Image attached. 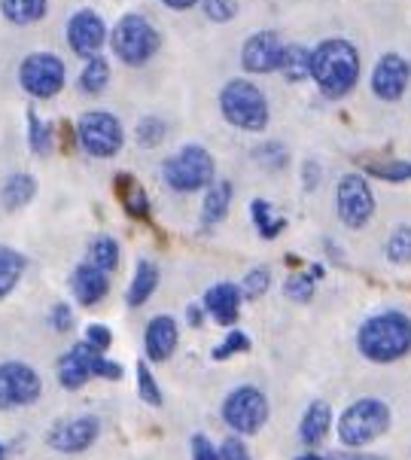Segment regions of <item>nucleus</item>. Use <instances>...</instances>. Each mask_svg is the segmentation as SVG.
<instances>
[{
	"instance_id": "f257e3e1",
	"label": "nucleus",
	"mask_w": 411,
	"mask_h": 460,
	"mask_svg": "<svg viewBox=\"0 0 411 460\" xmlns=\"http://www.w3.org/2000/svg\"><path fill=\"white\" fill-rule=\"evenodd\" d=\"M356 350L369 363H397L411 354V317L402 311H381L356 330Z\"/></svg>"
},
{
	"instance_id": "a878e982",
	"label": "nucleus",
	"mask_w": 411,
	"mask_h": 460,
	"mask_svg": "<svg viewBox=\"0 0 411 460\" xmlns=\"http://www.w3.org/2000/svg\"><path fill=\"white\" fill-rule=\"evenodd\" d=\"M25 265L28 260L19 251L0 244V299H6L19 287L22 275H25Z\"/></svg>"
},
{
	"instance_id": "603ef678",
	"label": "nucleus",
	"mask_w": 411,
	"mask_h": 460,
	"mask_svg": "<svg viewBox=\"0 0 411 460\" xmlns=\"http://www.w3.org/2000/svg\"><path fill=\"white\" fill-rule=\"evenodd\" d=\"M0 460H6V446L0 442Z\"/></svg>"
},
{
	"instance_id": "ddd939ff",
	"label": "nucleus",
	"mask_w": 411,
	"mask_h": 460,
	"mask_svg": "<svg viewBox=\"0 0 411 460\" xmlns=\"http://www.w3.org/2000/svg\"><path fill=\"white\" fill-rule=\"evenodd\" d=\"M411 83V61L399 52H387L372 70V92L381 101H399Z\"/></svg>"
},
{
	"instance_id": "7ed1b4c3",
	"label": "nucleus",
	"mask_w": 411,
	"mask_h": 460,
	"mask_svg": "<svg viewBox=\"0 0 411 460\" xmlns=\"http://www.w3.org/2000/svg\"><path fill=\"white\" fill-rule=\"evenodd\" d=\"M220 113L232 128L266 131L271 111L268 98L253 80H229L220 89Z\"/></svg>"
},
{
	"instance_id": "6ab92c4d",
	"label": "nucleus",
	"mask_w": 411,
	"mask_h": 460,
	"mask_svg": "<svg viewBox=\"0 0 411 460\" xmlns=\"http://www.w3.org/2000/svg\"><path fill=\"white\" fill-rule=\"evenodd\" d=\"M71 290H74L76 299H80V305L92 308V305H98L107 293H110V275L95 269L92 262H80L74 269Z\"/></svg>"
},
{
	"instance_id": "0eeeda50",
	"label": "nucleus",
	"mask_w": 411,
	"mask_h": 460,
	"mask_svg": "<svg viewBox=\"0 0 411 460\" xmlns=\"http://www.w3.org/2000/svg\"><path fill=\"white\" fill-rule=\"evenodd\" d=\"M76 140L92 159H113L126 146V128H122L119 116L89 111L76 122Z\"/></svg>"
},
{
	"instance_id": "58836bf2",
	"label": "nucleus",
	"mask_w": 411,
	"mask_h": 460,
	"mask_svg": "<svg viewBox=\"0 0 411 460\" xmlns=\"http://www.w3.org/2000/svg\"><path fill=\"white\" fill-rule=\"evenodd\" d=\"M250 350V335L241 330H232L226 339H223L220 348H214V360H226L232 354H247Z\"/></svg>"
},
{
	"instance_id": "1a4fd4ad",
	"label": "nucleus",
	"mask_w": 411,
	"mask_h": 460,
	"mask_svg": "<svg viewBox=\"0 0 411 460\" xmlns=\"http://www.w3.org/2000/svg\"><path fill=\"white\" fill-rule=\"evenodd\" d=\"M43 396V378L34 366L22 360L0 363V411L25 409Z\"/></svg>"
},
{
	"instance_id": "79ce46f5",
	"label": "nucleus",
	"mask_w": 411,
	"mask_h": 460,
	"mask_svg": "<svg viewBox=\"0 0 411 460\" xmlns=\"http://www.w3.org/2000/svg\"><path fill=\"white\" fill-rule=\"evenodd\" d=\"M85 345H92L95 350H101V354H104L107 348L113 345V332L107 330L104 323H92V326H85Z\"/></svg>"
},
{
	"instance_id": "39448f33",
	"label": "nucleus",
	"mask_w": 411,
	"mask_h": 460,
	"mask_svg": "<svg viewBox=\"0 0 411 460\" xmlns=\"http://www.w3.org/2000/svg\"><path fill=\"white\" fill-rule=\"evenodd\" d=\"M110 46H113V56H119L122 65L141 67L159 52L162 37H159V31L153 28V22L146 19V15L128 13L113 25Z\"/></svg>"
},
{
	"instance_id": "f8f14e48",
	"label": "nucleus",
	"mask_w": 411,
	"mask_h": 460,
	"mask_svg": "<svg viewBox=\"0 0 411 460\" xmlns=\"http://www.w3.org/2000/svg\"><path fill=\"white\" fill-rule=\"evenodd\" d=\"M98 436H101V420L92 415H80V418L58 420L49 430V436H46V442L56 451H61V455H80V451L95 446Z\"/></svg>"
},
{
	"instance_id": "a211bd4d",
	"label": "nucleus",
	"mask_w": 411,
	"mask_h": 460,
	"mask_svg": "<svg viewBox=\"0 0 411 460\" xmlns=\"http://www.w3.org/2000/svg\"><path fill=\"white\" fill-rule=\"evenodd\" d=\"M101 354L92 345H74L67 354L58 357V385L65 387V391H80L85 381L92 378V357Z\"/></svg>"
},
{
	"instance_id": "6e6552de",
	"label": "nucleus",
	"mask_w": 411,
	"mask_h": 460,
	"mask_svg": "<svg viewBox=\"0 0 411 460\" xmlns=\"http://www.w3.org/2000/svg\"><path fill=\"white\" fill-rule=\"evenodd\" d=\"M223 420L235 430L238 436H256L266 427L268 420V400L259 387L241 385L235 391H229V396L223 400Z\"/></svg>"
},
{
	"instance_id": "dca6fc26",
	"label": "nucleus",
	"mask_w": 411,
	"mask_h": 460,
	"mask_svg": "<svg viewBox=\"0 0 411 460\" xmlns=\"http://www.w3.org/2000/svg\"><path fill=\"white\" fill-rule=\"evenodd\" d=\"M177 341H180V323L171 314H159L146 323L144 332V348H146V360L150 363H165L174 357Z\"/></svg>"
},
{
	"instance_id": "ea45409f",
	"label": "nucleus",
	"mask_w": 411,
	"mask_h": 460,
	"mask_svg": "<svg viewBox=\"0 0 411 460\" xmlns=\"http://www.w3.org/2000/svg\"><path fill=\"white\" fill-rule=\"evenodd\" d=\"M201 10L211 22H232L238 15V4L235 0H201Z\"/></svg>"
},
{
	"instance_id": "9d476101",
	"label": "nucleus",
	"mask_w": 411,
	"mask_h": 460,
	"mask_svg": "<svg viewBox=\"0 0 411 460\" xmlns=\"http://www.w3.org/2000/svg\"><path fill=\"white\" fill-rule=\"evenodd\" d=\"M19 85L37 101L56 98L65 89V61L52 52H31L19 65Z\"/></svg>"
},
{
	"instance_id": "c756f323",
	"label": "nucleus",
	"mask_w": 411,
	"mask_h": 460,
	"mask_svg": "<svg viewBox=\"0 0 411 460\" xmlns=\"http://www.w3.org/2000/svg\"><path fill=\"white\" fill-rule=\"evenodd\" d=\"M250 217H253V223H256V229H259L262 238H277L284 232V226H286L284 217L271 214V201H266V199H253L250 201Z\"/></svg>"
},
{
	"instance_id": "b1692460",
	"label": "nucleus",
	"mask_w": 411,
	"mask_h": 460,
	"mask_svg": "<svg viewBox=\"0 0 411 460\" xmlns=\"http://www.w3.org/2000/svg\"><path fill=\"white\" fill-rule=\"evenodd\" d=\"M116 196H119L128 217H135V220H146V217H150V199H146L144 186L131 174H126V171L116 174Z\"/></svg>"
},
{
	"instance_id": "cd10ccee",
	"label": "nucleus",
	"mask_w": 411,
	"mask_h": 460,
	"mask_svg": "<svg viewBox=\"0 0 411 460\" xmlns=\"http://www.w3.org/2000/svg\"><path fill=\"white\" fill-rule=\"evenodd\" d=\"M119 244H116V238L110 235H98L95 241L89 244V262L95 265V269L107 271V275H113L116 269H119Z\"/></svg>"
},
{
	"instance_id": "8fccbe9b",
	"label": "nucleus",
	"mask_w": 411,
	"mask_h": 460,
	"mask_svg": "<svg viewBox=\"0 0 411 460\" xmlns=\"http://www.w3.org/2000/svg\"><path fill=\"white\" fill-rule=\"evenodd\" d=\"M332 460H381V457H372V455H360V451H354V455H341V457H332Z\"/></svg>"
},
{
	"instance_id": "c03bdc74",
	"label": "nucleus",
	"mask_w": 411,
	"mask_h": 460,
	"mask_svg": "<svg viewBox=\"0 0 411 460\" xmlns=\"http://www.w3.org/2000/svg\"><path fill=\"white\" fill-rule=\"evenodd\" d=\"M49 323L56 332H67L74 330V308L67 305V302H58V305H52L49 311Z\"/></svg>"
},
{
	"instance_id": "72a5a7b5",
	"label": "nucleus",
	"mask_w": 411,
	"mask_h": 460,
	"mask_svg": "<svg viewBox=\"0 0 411 460\" xmlns=\"http://www.w3.org/2000/svg\"><path fill=\"white\" fill-rule=\"evenodd\" d=\"M28 146L34 155H49L52 153V128L46 126L34 111L28 113Z\"/></svg>"
},
{
	"instance_id": "3c124183",
	"label": "nucleus",
	"mask_w": 411,
	"mask_h": 460,
	"mask_svg": "<svg viewBox=\"0 0 411 460\" xmlns=\"http://www.w3.org/2000/svg\"><path fill=\"white\" fill-rule=\"evenodd\" d=\"M296 460H332V457H320V455H314V451H308V455H302Z\"/></svg>"
},
{
	"instance_id": "423d86ee",
	"label": "nucleus",
	"mask_w": 411,
	"mask_h": 460,
	"mask_svg": "<svg viewBox=\"0 0 411 460\" xmlns=\"http://www.w3.org/2000/svg\"><path fill=\"white\" fill-rule=\"evenodd\" d=\"M216 162L201 144H186L162 165V177L174 192H198L214 183Z\"/></svg>"
},
{
	"instance_id": "9b49d317",
	"label": "nucleus",
	"mask_w": 411,
	"mask_h": 460,
	"mask_svg": "<svg viewBox=\"0 0 411 460\" xmlns=\"http://www.w3.org/2000/svg\"><path fill=\"white\" fill-rule=\"evenodd\" d=\"M336 210L338 220L351 229H363L375 217V196L363 174H345L336 186Z\"/></svg>"
},
{
	"instance_id": "de8ad7c7",
	"label": "nucleus",
	"mask_w": 411,
	"mask_h": 460,
	"mask_svg": "<svg viewBox=\"0 0 411 460\" xmlns=\"http://www.w3.org/2000/svg\"><path fill=\"white\" fill-rule=\"evenodd\" d=\"M162 4H165L168 10H177V13H180V10H192V6L201 4V0H162Z\"/></svg>"
},
{
	"instance_id": "393cba45",
	"label": "nucleus",
	"mask_w": 411,
	"mask_h": 460,
	"mask_svg": "<svg viewBox=\"0 0 411 460\" xmlns=\"http://www.w3.org/2000/svg\"><path fill=\"white\" fill-rule=\"evenodd\" d=\"M281 74L290 83H302V80H311V49L299 43L284 46V56H281Z\"/></svg>"
},
{
	"instance_id": "09e8293b",
	"label": "nucleus",
	"mask_w": 411,
	"mask_h": 460,
	"mask_svg": "<svg viewBox=\"0 0 411 460\" xmlns=\"http://www.w3.org/2000/svg\"><path fill=\"white\" fill-rule=\"evenodd\" d=\"M186 317H189V326H201V323H205V314H201V308H198V305H189V308H186Z\"/></svg>"
},
{
	"instance_id": "f03ea898",
	"label": "nucleus",
	"mask_w": 411,
	"mask_h": 460,
	"mask_svg": "<svg viewBox=\"0 0 411 460\" xmlns=\"http://www.w3.org/2000/svg\"><path fill=\"white\" fill-rule=\"evenodd\" d=\"M311 80L323 98L338 101L351 95L360 80V52L347 40H323L311 49Z\"/></svg>"
},
{
	"instance_id": "a18cd8bd",
	"label": "nucleus",
	"mask_w": 411,
	"mask_h": 460,
	"mask_svg": "<svg viewBox=\"0 0 411 460\" xmlns=\"http://www.w3.org/2000/svg\"><path fill=\"white\" fill-rule=\"evenodd\" d=\"M220 457L223 460H253L250 457V448L244 446L241 436H229V439L220 446Z\"/></svg>"
},
{
	"instance_id": "c85d7f7f",
	"label": "nucleus",
	"mask_w": 411,
	"mask_h": 460,
	"mask_svg": "<svg viewBox=\"0 0 411 460\" xmlns=\"http://www.w3.org/2000/svg\"><path fill=\"white\" fill-rule=\"evenodd\" d=\"M107 83H110V65H107V58L95 56L85 61L80 74V92H85V95H101L107 89Z\"/></svg>"
},
{
	"instance_id": "2f4dec72",
	"label": "nucleus",
	"mask_w": 411,
	"mask_h": 460,
	"mask_svg": "<svg viewBox=\"0 0 411 460\" xmlns=\"http://www.w3.org/2000/svg\"><path fill=\"white\" fill-rule=\"evenodd\" d=\"M384 256H387V262H393V265L411 262V226H397V229L390 232V238H387V244H384Z\"/></svg>"
},
{
	"instance_id": "aec40b11",
	"label": "nucleus",
	"mask_w": 411,
	"mask_h": 460,
	"mask_svg": "<svg viewBox=\"0 0 411 460\" xmlns=\"http://www.w3.org/2000/svg\"><path fill=\"white\" fill-rule=\"evenodd\" d=\"M332 430V405L327 400H314L308 402L305 415L299 420V439L308 448H317L327 442V436Z\"/></svg>"
},
{
	"instance_id": "473e14b6",
	"label": "nucleus",
	"mask_w": 411,
	"mask_h": 460,
	"mask_svg": "<svg viewBox=\"0 0 411 460\" xmlns=\"http://www.w3.org/2000/svg\"><path fill=\"white\" fill-rule=\"evenodd\" d=\"M253 162L256 165H262L266 171H284L286 165H290V153H286L284 144L268 140V144H259L253 150Z\"/></svg>"
},
{
	"instance_id": "c9c22d12",
	"label": "nucleus",
	"mask_w": 411,
	"mask_h": 460,
	"mask_svg": "<svg viewBox=\"0 0 411 460\" xmlns=\"http://www.w3.org/2000/svg\"><path fill=\"white\" fill-rule=\"evenodd\" d=\"M137 396L146 402V405H162V391H159V381L156 376L150 372V363L146 360H137Z\"/></svg>"
},
{
	"instance_id": "4468645a",
	"label": "nucleus",
	"mask_w": 411,
	"mask_h": 460,
	"mask_svg": "<svg viewBox=\"0 0 411 460\" xmlns=\"http://www.w3.org/2000/svg\"><path fill=\"white\" fill-rule=\"evenodd\" d=\"M104 40H107V25L98 13L80 10L71 15V22H67V43H71L76 56H83L85 61L95 58Z\"/></svg>"
},
{
	"instance_id": "49530a36",
	"label": "nucleus",
	"mask_w": 411,
	"mask_h": 460,
	"mask_svg": "<svg viewBox=\"0 0 411 460\" xmlns=\"http://www.w3.org/2000/svg\"><path fill=\"white\" fill-rule=\"evenodd\" d=\"M317 181H320V165L308 159L305 165H302V186H305V190H314Z\"/></svg>"
},
{
	"instance_id": "f3484780",
	"label": "nucleus",
	"mask_w": 411,
	"mask_h": 460,
	"mask_svg": "<svg viewBox=\"0 0 411 460\" xmlns=\"http://www.w3.org/2000/svg\"><path fill=\"white\" fill-rule=\"evenodd\" d=\"M241 287L232 284V280H220V284H214L211 290L205 293V299H201V308L207 311V314L214 317V323L220 326H232L238 323V314H241Z\"/></svg>"
},
{
	"instance_id": "5701e85b",
	"label": "nucleus",
	"mask_w": 411,
	"mask_h": 460,
	"mask_svg": "<svg viewBox=\"0 0 411 460\" xmlns=\"http://www.w3.org/2000/svg\"><path fill=\"white\" fill-rule=\"evenodd\" d=\"M232 196H235V190H232L229 181H214L207 186L205 201H201V223L216 226V223L226 220V214L232 208Z\"/></svg>"
},
{
	"instance_id": "2eb2a0df",
	"label": "nucleus",
	"mask_w": 411,
	"mask_h": 460,
	"mask_svg": "<svg viewBox=\"0 0 411 460\" xmlns=\"http://www.w3.org/2000/svg\"><path fill=\"white\" fill-rule=\"evenodd\" d=\"M284 43L277 37V31H256L253 37H247L241 49V67L247 74H271L281 67Z\"/></svg>"
},
{
	"instance_id": "412c9836",
	"label": "nucleus",
	"mask_w": 411,
	"mask_h": 460,
	"mask_svg": "<svg viewBox=\"0 0 411 460\" xmlns=\"http://www.w3.org/2000/svg\"><path fill=\"white\" fill-rule=\"evenodd\" d=\"M37 196V177L28 174V171H15L0 186V201H4L6 210H22L28 208Z\"/></svg>"
},
{
	"instance_id": "4be33fe9",
	"label": "nucleus",
	"mask_w": 411,
	"mask_h": 460,
	"mask_svg": "<svg viewBox=\"0 0 411 460\" xmlns=\"http://www.w3.org/2000/svg\"><path fill=\"white\" fill-rule=\"evenodd\" d=\"M159 290V269L150 260H137L135 265V278L128 284L126 302L131 308H141L153 299V293Z\"/></svg>"
},
{
	"instance_id": "4c0bfd02",
	"label": "nucleus",
	"mask_w": 411,
	"mask_h": 460,
	"mask_svg": "<svg viewBox=\"0 0 411 460\" xmlns=\"http://www.w3.org/2000/svg\"><path fill=\"white\" fill-rule=\"evenodd\" d=\"M135 135H137V144L153 150V146H159L162 140H165V122H162L159 116H144V119L137 122Z\"/></svg>"
},
{
	"instance_id": "37998d69",
	"label": "nucleus",
	"mask_w": 411,
	"mask_h": 460,
	"mask_svg": "<svg viewBox=\"0 0 411 460\" xmlns=\"http://www.w3.org/2000/svg\"><path fill=\"white\" fill-rule=\"evenodd\" d=\"M189 446H192V460H223V457H220V448H216L205 433H196V436H192Z\"/></svg>"
},
{
	"instance_id": "7c9ffc66",
	"label": "nucleus",
	"mask_w": 411,
	"mask_h": 460,
	"mask_svg": "<svg viewBox=\"0 0 411 460\" xmlns=\"http://www.w3.org/2000/svg\"><path fill=\"white\" fill-rule=\"evenodd\" d=\"M366 171L378 181H387V183H406L411 181V162H402V159H375V162H366Z\"/></svg>"
},
{
	"instance_id": "bb28decb",
	"label": "nucleus",
	"mask_w": 411,
	"mask_h": 460,
	"mask_svg": "<svg viewBox=\"0 0 411 460\" xmlns=\"http://www.w3.org/2000/svg\"><path fill=\"white\" fill-rule=\"evenodd\" d=\"M46 0H0V15L13 25H34L46 15Z\"/></svg>"
},
{
	"instance_id": "f704fd0d",
	"label": "nucleus",
	"mask_w": 411,
	"mask_h": 460,
	"mask_svg": "<svg viewBox=\"0 0 411 460\" xmlns=\"http://www.w3.org/2000/svg\"><path fill=\"white\" fill-rule=\"evenodd\" d=\"M314 290H317V280H314V275H308V271H293L284 284L286 299H293V302H311Z\"/></svg>"
},
{
	"instance_id": "20e7f679",
	"label": "nucleus",
	"mask_w": 411,
	"mask_h": 460,
	"mask_svg": "<svg viewBox=\"0 0 411 460\" xmlns=\"http://www.w3.org/2000/svg\"><path fill=\"white\" fill-rule=\"evenodd\" d=\"M387 427H390V405L378 396H363L347 405L345 415L338 418V439L345 448L360 451L381 439Z\"/></svg>"
},
{
	"instance_id": "e433bc0d",
	"label": "nucleus",
	"mask_w": 411,
	"mask_h": 460,
	"mask_svg": "<svg viewBox=\"0 0 411 460\" xmlns=\"http://www.w3.org/2000/svg\"><path fill=\"white\" fill-rule=\"evenodd\" d=\"M268 287H271V271L266 269V265H259V269H250V271H247V278H244V284H241L244 302L262 299V296L268 293Z\"/></svg>"
},
{
	"instance_id": "a19ab883",
	"label": "nucleus",
	"mask_w": 411,
	"mask_h": 460,
	"mask_svg": "<svg viewBox=\"0 0 411 460\" xmlns=\"http://www.w3.org/2000/svg\"><path fill=\"white\" fill-rule=\"evenodd\" d=\"M92 378L119 381L122 378V366L116 360H107L104 354H95V357H92Z\"/></svg>"
}]
</instances>
